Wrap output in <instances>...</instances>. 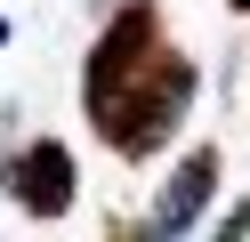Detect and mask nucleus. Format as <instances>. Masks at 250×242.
Segmentation results:
<instances>
[{"instance_id":"nucleus-1","label":"nucleus","mask_w":250,"mask_h":242,"mask_svg":"<svg viewBox=\"0 0 250 242\" xmlns=\"http://www.w3.org/2000/svg\"><path fill=\"white\" fill-rule=\"evenodd\" d=\"M81 105H89V129H97L121 161H146L153 145L178 137L186 105H194V65L169 48L162 16H153L146 0H137V8H121L113 24L89 41Z\"/></svg>"},{"instance_id":"nucleus-2","label":"nucleus","mask_w":250,"mask_h":242,"mask_svg":"<svg viewBox=\"0 0 250 242\" xmlns=\"http://www.w3.org/2000/svg\"><path fill=\"white\" fill-rule=\"evenodd\" d=\"M8 202H17L24 218H65L73 210V154L57 137H33L8 161Z\"/></svg>"},{"instance_id":"nucleus-3","label":"nucleus","mask_w":250,"mask_h":242,"mask_svg":"<svg viewBox=\"0 0 250 242\" xmlns=\"http://www.w3.org/2000/svg\"><path fill=\"white\" fill-rule=\"evenodd\" d=\"M210 194H218V145H194V154L169 170V186H162V202H153V242H178L186 226L210 210Z\"/></svg>"},{"instance_id":"nucleus-4","label":"nucleus","mask_w":250,"mask_h":242,"mask_svg":"<svg viewBox=\"0 0 250 242\" xmlns=\"http://www.w3.org/2000/svg\"><path fill=\"white\" fill-rule=\"evenodd\" d=\"M242 234H250V194L226 210V218H218V234H210V242H242Z\"/></svg>"},{"instance_id":"nucleus-5","label":"nucleus","mask_w":250,"mask_h":242,"mask_svg":"<svg viewBox=\"0 0 250 242\" xmlns=\"http://www.w3.org/2000/svg\"><path fill=\"white\" fill-rule=\"evenodd\" d=\"M0 41H8V24H0Z\"/></svg>"},{"instance_id":"nucleus-6","label":"nucleus","mask_w":250,"mask_h":242,"mask_svg":"<svg viewBox=\"0 0 250 242\" xmlns=\"http://www.w3.org/2000/svg\"><path fill=\"white\" fill-rule=\"evenodd\" d=\"M234 8H250V0H234Z\"/></svg>"}]
</instances>
